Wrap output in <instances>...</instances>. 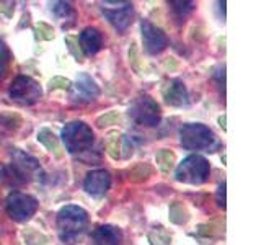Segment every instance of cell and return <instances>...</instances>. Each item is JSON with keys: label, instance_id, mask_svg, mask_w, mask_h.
I'll use <instances>...</instances> for the list:
<instances>
[{"label": "cell", "instance_id": "17", "mask_svg": "<svg viewBox=\"0 0 261 245\" xmlns=\"http://www.w3.org/2000/svg\"><path fill=\"white\" fill-rule=\"evenodd\" d=\"M155 160H157V165L163 174H168L175 163V154L168 149H162L155 155Z\"/></svg>", "mask_w": 261, "mask_h": 245}, {"label": "cell", "instance_id": "22", "mask_svg": "<svg viewBox=\"0 0 261 245\" xmlns=\"http://www.w3.org/2000/svg\"><path fill=\"white\" fill-rule=\"evenodd\" d=\"M149 239H150L152 245H170V242H171V237L160 227L155 229L153 232H150Z\"/></svg>", "mask_w": 261, "mask_h": 245}, {"label": "cell", "instance_id": "29", "mask_svg": "<svg viewBox=\"0 0 261 245\" xmlns=\"http://www.w3.org/2000/svg\"><path fill=\"white\" fill-rule=\"evenodd\" d=\"M5 178H7V168L2 165V163H0V182L5 180Z\"/></svg>", "mask_w": 261, "mask_h": 245}, {"label": "cell", "instance_id": "11", "mask_svg": "<svg viewBox=\"0 0 261 245\" xmlns=\"http://www.w3.org/2000/svg\"><path fill=\"white\" fill-rule=\"evenodd\" d=\"M141 30H142V39H144L145 51L149 54H159L168 46L167 35L159 27H155L153 23H150L149 20H142Z\"/></svg>", "mask_w": 261, "mask_h": 245}, {"label": "cell", "instance_id": "9", "mask_svg": "<svg viewBox=\"0 0 261 245\" xmlns=\"http://www.w3.org/2000/svg\"><path fill=\"white\" fill-rule=\"evenodd\" d=\"M12 170L20 182H31V180H36L41 175L39 160L24 154L20 149L12 151Z\"/></svg>", "mask_w": 261, "mask_h": 245}, {"label": "cell", "instance_id": "25", "mask_svg": "<svg viewBox=\"0 0 261 245\" xmlns=\"http://www.w3.org/2000/svg\"><path fill=\"white\" fill-rule=\"evenodd\" d=\"M118 121H119V114L116 111H110V113H106L105 116L98 118L96 125L100 128H105V126H110V125H116Z\"/></svg>", "mask_w": 261, "mask_h": 245}, {"label": "cell", "instance_id": "14", "mask_svg": "<svg viewBox=\"0 0 261 245\" xmlns=\"http://www.w3.org/2000/svg\"><path fill=\"white\" fill-rule=\"evenodd\" d=\"M103 46V36L100 30L93 27H88L80 33V49L84 56H93L101 49Z\"/></svg>", "mask_w": 261, "mask_h": 245}, {"label": "cell", "instance_id": "7", "mask_svg": "<svg viewBox=\"0 0 261 245\" xmlns=\"http://www.w3.org/2000/svg\"><path fill=\"white\" fill-rule=\"evenodd\" d=\"M38 211V200L31 194L15 191L7 198V212L16 223H27Z\"/></svg>", "mask_w": 261, "mask_h": 245}, {"label": "cell", "instance_id": "12", "mask_svg": "<svg viewBox=\"0 0 261 245\" xmlns=\"http://www.w3.org/2000/svg\"><path fill=\"white\" fill-rule=\"evenodd\" d=\"M111 186V175L106 170H92L84 180L85 191L92 196H103Z\"/></svg>", "mask_w": 261, "mask_h": 245}, {"label": "cell", "instance_id": "26", "mask_svg": "<svg viewBox=\"0 0 261 245\" xmlns=\"http://www.w3.org/2000/svg\"><path fill=\"white\" fill-rule=\"evenodd\" d=\"M72 87V82L69 79H64V77H54L51 82H49V88L56 90V88H61V90H69Z\"/></svg>", "mask_w": 261, "mask_h": 245}, {"label": "cell", "instance_id": "18", "mask_svg": "<svg viewBox=\"0 0 261 245\" xmlns=\"http://www.w3.org/2000/svg\"><path fill=\"white\" fill-rule=\"evenodd\" d=\"M121 136H118L116 133H113L108 136V141H106V149H108V154L111 155L113 159H119L121 157Z\"/></svg>", "mask_w": 261, "mask_h": 245}, {"label": "cell", "instance_id": "16", "mask_svg": "<svg viewBox=\"0 0 261 245\" xmlns=\"http://www.w3.org/2000/svg\"><path fill=\"white\" fill-rule=\"evenodd\" d=\"M38 141L43 144L47 151H51L54 152L57 157H59V141H57V137L56 134L53 133V131H49V129H41L39 133H38Z\"/></svg>", "mask_w": 261, "mask_h": 245}, {"label": "cell", "instance_id": "6", "mask_svg": "<svg viewBox=\"0 0 261 245\" xmlns=\"http://www.w3.org/2000/svg\"><path fill=\"white\" fill-rule=\"evenodd\" d=\"M8 93H10L12 100L18 105L30 106L39 102L41 95H43V90H41L39 84L35 79H31L28 76H18L12 82Z\"/></svg>", "mask_w": 261, "mask_h": 245}, {"label": "cell", "instance_id": "30", "mask_svg": "<svg viewBox=\"0 0 261 245\" xmlns=\"http://www.w3.org/2000/svg\"><path fill=\"white\" fill-rule=\"evenodd\" d=\"M219 122H220V126H222V129L225 131V129H227V126H225V114H224V116H220V118H219Z\"/></svg>", "mask_w": 261, "mask_h": 245}, {"label": "cell", "instance_id": "15", "mask_svg": "<svg viewBox=\"0 0 261 245\" xmlns=\"http://www.w3.org/2000/svg\"><path fill=\"white\" fill-rule=\"evenodd\" d=\"M122 234L114 226H100L93 232V240L96 245H119Z\"/></svg>", "mask_w": 261, "mask_h": 245}, {"label": "cell", "instance_id": "19", "mask_svg": "<svg viewBox=\"0 0 261 245\" xmlns=\"http://www.w3.org/2000/svg\"><path fill=\"white\" fill-rule=\"evenodd\" d=\"M51 10L57 18H62V20L69 18V16H73V8L69 2H53Z\"/></svg>", "mask_w": 261, "mask_h": 245}, {"label": "cell", "instance_id": "5", "mask_svg": "<svg viewBox=\"0 0 261 245\" xmlns=\"http://www.w3.org/2000/svg\"><path fill=\"white\" fill-rule=\"evenodd\" d=\"M129 116L133 118L136 125L152 128V126H157L160 122L162 113H160L159 103L155 102L152 96L141 95L129 106Z\"/></svg>", "mask_w": 261, "mask_h": 245}, {"label": "cell", "instance_id": "3", "mask_svg": "<svg viewBox=\"0 0 261 245\" xmlns=\"http://www.w3.org/2000/svg\"><path fill=\"white\" fill-rule=\"evenodd\" d=\"M62 142L70 154L85 152L92 147L95 136L93 131L84 121H72L69 125H65L62 129Z\"/></svg>", "mask_w": 261, "mask_h": 245}, {"label": "cell", "instance_id": "27", "mask_svg": "<svg viewBox=\"0 0 261 245\" xmlns=\"http://www.w3.org/2000/svg\"><path fill=\"white\" fill-rule=\"evenodd\" d=\"M216 201L220 208H225V183H222L217 188V193H216Z\"/></svg>", "mask_w": 261, "mask_h": 245}, {"label": "cell", "instance_id": "8", "mask_svg": "<svg viewBox=\"0 0 261 245\" xmlns=\"http://www.w3.org/2000/svg\"><path fill=\"white\" fill-rule=\"evenodd\" d=\"M101 10L108 21L113 24L118 31H124L133 21V4L126 0H108L101 2Z\"/></svg>", "mask_w": 261, "mask_h": 245}, {"label": "cell", "instance_id": "10", "mask_svg": "<svg viewBox=\"0 0 261 245\" xmlns=\"http://www.w3.org/2000/svg\"><path fill=\"white\" fill-rule=\"evenodd\" d=\"M70 100L73 103H90L100 96V88L88 74H79L77 82L70 88Z\"/></svg>", "mask_w": 261, "mask_h": 245}, {"label": "cell", "instance_id": "4", "mask_svg": "<svg viewBox=\"0 0 261 245\" xmlns=\"http://www.w3.org/2000/svg\"><path fill=\"white\" fill-rule=\"evenodd\" d=\"M211 165L202 155H188L186 159L176 167L175 177L178 182L188 183V185H201L209 178Z\"/></svg>", "mask_w": 261, "mask_h": 245}, {"label": "cell", "instance_id": "21", "mask_svg": "<svg viewBox=\"0 0 261 245\" xmlns=\"http://www.w3.org/2000/svg\"><path fill=\"white\" fill-rule=\"evenodd\" d=\"M8 61H10V51H8L7 44L0 39V80L5 77L8 70Z\"/></svg>", "mask_w": 261, "mask_h": 245}, {"label": "cell", "instance_id": "2", "mask_svg": "<svg viewBox=\"0 0 261 245\" xmlns=\"http://www.w3.org/2000/svg\"><path fill=\"white\" fill-rule=\"evenodd\" d=\"M179 141L186 151H207L214 152L220 145L216 134L206 125L190 122L179 129Z\"/></svg>", "mask_w": 261, "mask_h": 245}, {"label": "cell", "instance_id": "1", "mask_svg": "<svg viewBox=\"0 0 261 245\" xmlns=\"http://www.w3.org/2000/svg\"><path fill=\"white\" fill-rule=\"evenodd\" d=\"M88 214L80 206H64L57 214V229H59L61 240L67 245H75L87 232Z\"/></svg>", "mask_w": 261, "mask_h": 245}, {"label": "cell", "instance_id": "28", "mask_svg": "<svg viewBox=\"0 0 261 245\" xmlns=\"http://www.w3.org/2000/svg\"><path fill=\"white\" fill-rule=\"evenodd\" d=\"M214 77L219 80V84L222 85V88H224V85H225V69H224V67H222V69H219Z\"/></svg>", "mask_w": 261, "mask_h": 245}, {"label": "cell", "instance_id": "20", "mask_svg": "<svg viewBox=\"0 0 261 245\" xmlns=\"http://www.w3.org/2000/svg\"><path fill=\"white\" fill-rule=\"evenodd\" d=\"M170 5L179 18L186 16L190 12H193V8H194V2H186V0H173V2H170Z\"/></svg>", "mask_w": 261, "mask_h": 245}, {"label": "cell", "instance_id": "24", "mask_svg": "<svg viewBox=\"0 0 261 245\" xmlns=\"http://www.w3.org/2000/svg\"><path fill=\"white\" fill-rule=\"evenodd\" d=\"M36 38L38 39H53L54 38V30L49 27L47 23H38L36 24Z\"/></svg>", "mask_w": 261, "mask_h": 245}, {"label": "cell", "instance_id": "23", "mask_svg": "<svg viewBox=\"0 0 261 245\" xmlns=\"http://www.w3.org/2000/svg\"><path fill=\"white\" fill-rule=\"evenodd\" d=\"M65 44H67L69 51L72 53V56L75 57L77 61H82L84 59V53H82V49L79 46V39L73 38V36H65Z\"/></svg>", "mask_w": 261, "mask_h": 245}, {"label": "cell", "instance_id": "13", "mask_svg": "<svg viewBox=\"0 0 261 245\" xmlns=\"http://www.w3.org/2000/svg\"><path fill=\"white\" fill-rule=\"evenodd\" d=\"M163 98L171 106H186L190 103V95L181 80L173 79L167 82V85L163 87Z\"/></svg>", "mask_w": 261, "mask_h": 245}]
</instances>
